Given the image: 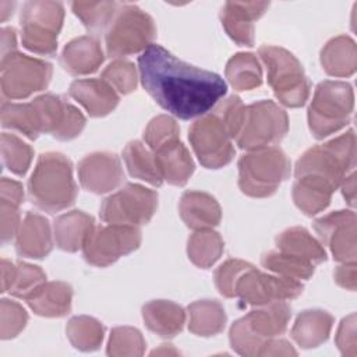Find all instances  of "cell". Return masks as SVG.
<instances>
[{"mask_svg":"<svg viewBox=\"0 0 357 357\" xmlns=\"http://www.w3.org/2000/svg\"><path fill=\"white\" fill-rule=\"evenodd\" d=\"M138 68L145 91L181 120L209 113L227 91L220 75L190 66L155 43L141 53Z\"/></svg>","mask_w":357,"mask_h":357,"instance_id":"6da1fadb","label":"cell"},{"mask_svg":"<svg viewBox=\"0 0 357 357\" xmlns=\"http://www.w3.org/2000/svg\"><path fill=\"white\" fill-rule=\"evenodd\" d=\"M244 107L241 99L233 95L191 124L188 139L204 167L219 169L233 160L236 151L231 139L240 131Z\"/></svg>","mask_w":357,"mask_h":357,"instance_id":"7a4b0ae2","label":"cell"},{"mask_svg":"<svg viewBox=\"0 0 357 357\" xmlns=\"http://www.w3.org/2000/svg\"><path fill=\"white\" fill-rule=\"evenodd\" d=\"M77 192L71 160L59 152L42 153L28 181L32 205L47 213H56L71 206Z\"/></svg>","mask_w":357,"mask_h":357,"instance_id":"3957f363","label":"cell"},{"mask_svg":"<svg viewBox=\"0 0 357 357\" xmlns=\"http://www.w3.org/2000/svg\"><path fill=\"white\" fill-rule=\"evenodd\" d=\"M290 317L291 307L286 301L250 311L230 328L229 339L233 350L241 356H259L272 339L286 331Z\"/></svg>","mask_w":357,"mask_h":357,"instance_id":"277c9868","label":"cell"},{"mask_svg":"<svg viewBox=\"0 0 357 357\" xmlns=\"http://www.w3.org/2000/svg\"><path fill=\"white\" fill-rule=\"evenodd\" d=\"M356 166V137L349 130L344 134L305 151L296 163L297 177L311 176L329 183L335 190Z\"/></svg>","mask_w":357,"mask_h":357,"instance_id":"5b68a950","label":"cell"},{"mask_svg":"<svg viewBox=\"0 0 357 357\" xmlns=\"http://www.w3.org/2000/svg\"><path fill=\"white\" fill-rule=\"evenodd\" d=\"M354 93L349 82L322 81L315 88L308 107V126L317 139H322L350 123Z\"/></svg>","mask_w":357,"mask_h":357,"instance_id":"8992f818","label":"cell"},{"mask_svg":"<svg viewBox=\"0 0 357 357\" xmlns=\"http://www.w3.org/2000/svg\"><path fill=\"white\" fill-rule=\"evenodd\" d=\"M290 176V160L280 148L250 151L238 160V187L254 198L272 195Z\"/></svg>","mask_w":357,"mask_h":357,"instance_id":"52a82bcc","label":"cell"},{"mask_svg":"<svg viewBox=\"0 0 357 357\" xmlns=\"http://www.w3.org/2000/svg\"><path fill=\"white\" fill-rule=\"evenodd\" d=\"M258 54L266 66L268 84L278 100L287 107L303 106L310 95L311 84L301 63L286 49L264 45Z\"/></svg>","mask_w":357,"mask_h":357,"instance_id":"ba28073f","label":"cell"},{"mask_svg":"<svg viewBox=\"0 0 357 357\" xmlns=\"http://www.w3.org/2000/svg\"><path fill=\"white\" fill-rule=\"evenodd\" d=\"M156 36V26L151 15L134 4H119L117 13L105 35L109 57H126L145 50Z\"/></svg>","mask_w":357,"mask_h":357,"instance_id":"9c48e42d","label":"cell"},{"mask_svg":"<svg viewBox=\"0 0 357 357\" xmlns=\"http://www.w3.org/2000/svg\"><path fill=\"white\" fill-rule=\"evenodd\" d=\"M63 20L64 6L60 1H26L20 18L24 47L36 54H54Z\"/></svg>","mask_w":357,"mask_h":357,"instance_id":"30bf717a","label":"cell"},{"mask_svg":"<svg viewBox=\"0 0 357 357\" xmlns=\"http://www.w3.org/2000/svg\"><path fill=\"white\" fill-rule=\"evenodd\" d=\"M287 130L286 112L272 100H259L244 107L236 144L245 151L271 148L284 138Z\"/></svg>","mask_w":357,"mask_h":357,"instance_id":"8fae6325","label":"cell"},{"mask_svg":"<svg viewBox=\"0 0 357 357\" xmlns=\"http://www.w3.org/2000/svg\"><path fill=\"white\" fill-rule=\"evenodd\" d=\"M1 93L6 99H25L46 89L53 74L50 63L13 52L1 57Z\"/></svg>","mask_w":357,"mask_h":357,"instance_id":"7c38bea8","label":"cell"},{"mask_svg":"<svg viewBox=\"0 0 357 357\" xmlns=\"http://www.w3.org/2000/svg\"><path fill=\"white\" fill-rule=\"evenodd\" d=\"M158 208V194L139 184L127 183L103 199L100 219L107 225L141 226L148 223Z\"/></svg>","mask_w":357,"mask_h":357,"instance_id":"4fadbf2b","label":"cell"},{"mask_svg":"<svg viewBox=\"0 0 357 357\" xmlns=\"http://www.w3.org/2000/svg\"><path fill=\"white\" fill-rule=\"evenodd\" d=\"M141 240V230L135 226H95L82 245V255L93 266H109L119 258L135 251Z\"/></svg>","mask_w":357,"mask_h":357,"instance_id":"5bb4252c","label":"cell"},{"mask_svg":"<svg viewBox=\"0 0 357 357\" xmlns=\"http://www.w3.org/2000/svg\"><path fill=\"white\" fill-rule=\"evenodd\" d=\"M301 282L284 276L259 272L255 266L247 269L236 284V297L243 303L264 307L278 301L293 300L303 293Z\"/></svg>","mask_w":357,"mask_h":357,"instance_id":"9a60e30c","label":"cell"},{"mask_svg":"<svg viewBox=\"0 0 357 357\" xmlns=\"http://www.w3.org/2000/svg\"><path fill=\"white\" fill-rule=\"evenodd\" d=\"M32 102L39 114L42 132L50 134L60 141H70L84 130V114L63 96L43 93Z\"/></svg>","mask_w":357,"mask_h":357,"instance_id":"2e32d148","label":"cell"},{"mask_svg":"<svg viewBox=\"0 0 357 357\" xmlns=\"http://www.w3.org/2000/svg\"><path fill=\"white\" fill-rule=\"evenodd\" d=\"M314 230L336 261L356 262V213L353 211L331 212L314 222Z\"/></svg>","mask_w":357,"mask_h":357,"instance_id":"e0dca14e","label":"cell"},{"mask_svg":"<svg viewBox=\"0 0 357 357\" xmlns=\"http://www.w3.org/2000/svg\"><path fill=\"white\" fill-rule=\"evenodd\" d=\"M78 178L86 191L105 194L124 181V172L119 156L110 152H95L79 160Z\"/></svg>","mask_w":357,"mask_h":357,"instance_id":"ac0fdd59","label":"cell"},{"mask_svg":"<svg viewBox=\"0 0 357 357\" xmlns=\"http://www.w3.org/2000/svg\"><path fill=\"white\" fill-rule=\"evenodd\" d=\"M268 1H227L220 11L226 33L240 46L254 45V22L264 15Z\"/></svg>","mask_w":357,"mask_h":357,"instance_id":"d6986e66","label":"cell"},{"mask_svg":"<svg viewBox=\"0 0 357 357\" xmlns=\"http://www.w3.org/2000/svg\"><path fill=\"white\" fill-rule=\"evenodd\" d=\"M68 93L82 105L92 117H103L113 112L119 105V95L102 78L75 79L70 85Z\"/></svg>","mask_w":357,"mask_h":357,"instance_id":"ffe728a7","label":"cell"},{"mask_svg":"<svg viewBox=\"0 0 357 357\" xmlns=\"http://www.w3.org/2000/svg\"><path fill=\"white\" fill-rule=\"evenodd\" d=\"M52 248L53 241L47 219L39 213L28 212L17 233V254L25 258L40 259L47 257Z\"/></svg>","mask_w":357,"mask_h":357,"instance_id":"44dd1931","label":"cell"},{"mask_svg":"<svg viewBox=\"0 0 357 357\" xmlns=\"http://www.w3.org/2000/svg\"><path fill=\"white\" fill-rule=\"evenodd\" d=\"M105 56L99 40L92 35L73 39L66 45L60 56L63 68L71 75H88L103 63Z\"/></svg>","mask_w":357,"mask_h":357,"instance_id":"7402d4cb","label":"cell"},{"mask_svg":"<svg viewBox=\"0 0 357 357\" xmlns=\"http://www.w3.org/2000/svg\"><path fill=\"white\" fill-rule=\"evenodd\" d=\"M153 155L163 180L178 187L188 181L194 172V162L188 149L178 138L163 144L153 151Z\"/></svg>","mask_w":357,"mask_h":357,"instance_id":"603a6c76","label":"cell"},{"mask_svg":"<svg viewBox=\"0 0 357 357\" xmlns=\"http://www.w3.org/2000/svg\"><path fill=\"white\" fill-rule=\"evenodd\" d=\"M180 216L192 230L212 229L219 225L222 211L218 201L202 191H185L180 199Z\"/></svg>","mask_w":357,"mask_h":357,"instance_id":"cb8c5ba5","label":"cell"},{"mask_svg":"<svg viewBox=\"0 0 357 357\" xmlns=\"http://www.w3.org/2000/svg\"><path fill=\"white\" fill-rule=\"evenodd\" d=\"M73 289L66 282H45L25 301L40 317L60 318L71 310Z\"/></svg>","mask_w":357,"mask_h":357,"instance_id":"d4e9b609","label":"cell"},{"mask_svg":"<svg viewBox=\"0 0 357 357\" xmlns=\"http://www.w3.org/2000/svg\"><path fill=\"white\" fill-rule=\"evenodd\" d=\"M95 229L92 216L82 211H71L54 219L53 233L56 244L60 250L75 252L82 248L91 231Z\"/></svg>","mask_w":357,"mask_h":357,"instance_id":"484cf974","label":"cell"},{"mask_svg":"<svg viewBox=\"0 0 357 357\" xmlns=\"http://www.w3.org/2000/svg\"><path fill=\"white\" fill-rule=\"evenodd\" d=\"M145 325L162 337H173L181 332L185 322L183 307L167 300H153L142 307Z\"/></svg>","mask_w":357,"mask_h":357,"instance_id":"4316f807","label":"cell"},{"mask_svg":"<svg viewBox=\"0 0 357 357\" xmlns=\"http://www.w3.org/2000/svg\"><path fill=\"white\" fill-rule=\"evenodd\" d=\"M278 251L287 254L296 259L319 265L326 261V251L322 244L315 240L304 227H290L276 237Z\"/></svg>","mask_w":357,"mask_h":357,"instance_id":"83f0119b","label":"cell"},{"mask_svg":"<svg viewBox=\"0 0 357 357\" xmlns=\"http://www.w3.org/2000/svg\"><path fill=\"white\" fill-rule=\"evenodd\" d=\"M333 325V317L324 310H305L298 314L291 337L303 349H312L328 340Z\"/></svg>","mask_w":357,"mask_h":357,"instance_id":"f1b7e54d","label":"cell"},{"mask_svg":"<svg viewBox=\"0 0 357 357\" xmlns=\"http://www.w3.org/2000/svg\"><path fill=\"white\" fill-rule=\"evenodd\" d=\"M321 64L329 75H353L357 67L356 42L346 35H339L331 39L321 50Z\"/></svg>","mask_w":357,"mask_h":357,"instance_id":"f546056e","label":"cell"},{"mask_svg":"<svg viewBox=\"0 0 357 357\" xmlns=\"http://www.w3.org/2000/svg\"><path fill=\"white\" fill-rule=\"evenodd\" d=\"M333 191L335 188L325 180L303 176L293 184V201L301 212L312 216L329 205Z\"/></svg>","mask_w":357,"mask_h":357,"instance_id":"4dcf8cb0","label":"cell"},{"mask_svg":"<svg viewBox=\"0 0 357 357\" xmlns=\"http://www.w3.org/2000/svg\"><path fill=\"white\" fill-rule=\"evenodd\" d=\"M226 312L216 300H198L188 305V329L198 336L220 333L226 325Z\"/></svg>","mask_w":357,"mask_h":357,"instance_id":"1f68e13d","label":"cell"},{"mask_svg":"<svg viewBox=\"0 0 357 357\" xmlns=\"http://www.w3.org/2000/svg\"><path fill=\"white\" fill-rule=\"evenodd\" d=\"M1 126L15 130L29 139H36L42 132L38 110L32 102L11 103L1 102Z\"/></svg>","mask_w":357,"mask_h":357,"instance_id":"d6a6232c","label":"cell"},{"mask_svg":"<svg viewBox=\"0 0 357 357\" xmlns=\"http://www.w3.org/2000/svg\"><path fill=\"white\" fill-rule=\"evenodd\" d=\"M123 159L130 174L155 187L162 185L163 178L159 173L155 155L139 141H131L123 151Z\"/></svg>","mask_w":357,"mask_h":357,"instance_id":"836d02e7","label":"cell"},{"mask_svg":"<svg viewBox=\"0 0 357 357\" xmlns=\"http://www.w3.org/2000/svg\"><path fill=\"white\" fill-rule=\"evenodd\" d=\"M226 78L236 91H250L262 84V70L252 53H237L226 66Z\"/></svg>","mask_w":357,"mask_h":357,"instance_id":"e575fe53","label":"cell"},{"mask_svg":"<svg viewBox=\"0 0 357 357\" xmlns=\"http://www.w3.org/2000/svg\"><path fill=\"white\" fill-rule=\"evenodd\" d=\"M223 240L212 229L195 230L187 244V254L191 262L198 268L212 266L223 252Z\"/></svg>","mask_w":357,"mask_h":357,"instance_id":"d590c367","label":"cell"},{"mask_svg":"<svg viewBox=\"0 0 357 357\" xmlns=\"http://www.w3.org/2000/svg\"><path fill=\"white\" fill-rule=\"evenodd\" d=\"M66 333L75 349L82 351H92L102 344L105 328L98 319L86 315H79L73 317L68 321Z\"/></svg>","mask_w":357,"mask_h":357,"instance_id":"8d00e7d4","label":"cell"},{"mask_svg":"<svg viewBox=\"0 0 357 357\" xmlns=\"http://www.w3.org/2000/svg\"><path fill=\"white\" fill-rule=\"evenodd\" d=\"M119 4L116 1H74L71 3V8L86 29L92 33H99L107 29L117 13Z\"/></svg>","mask_w":357,"mask_h":357,"instance_id":"74e56055","label":"cell"},{"mask_svg":"<svg viewBox=\"0 0 357 357\" xmlns=\"http://www.w3.org/2000/svg\"><path fill=\"white\" fill-rule=\"evenodd\" d=\"M261 264L268 271L275 272L279 276L296 279V280H305L314 275L315 266L312 264L296 259L287 254L280 251H269L262 255Z\"/></svg>","mask_w":357,"mask_h":357,"instance_id":"f35d334b","label":"cell"},{"mask_svg":"<svg viewBox=\"0 0 357 357\" xmlns=\"http://www.w3.org/2000/svg\"><path fill=\"white\" fill-rule=\"evenodd\" d=\"M33 149L14 134H1V158L6 167L17 176H24L32 162Z\"/></svg>","mask_w":357,"mask_h":357,"instance_id":"ab89813d","label":"cell"},{"mask_svg":"<svg viewBox=\"0 0 357 357\" xmlns=\"http://www.w3.org/2000/svg\"><path fill=\"white\" fill-rule=\"evenodd\" d=\"M144 350L145 340L138 329L119 326L112 331L107 344L109 356H142Z\"/></svg>","mask_w":357,"mask_h":357,"instance_id":"60d3db41","label":"cell"},{"mask_svg":"<svg viewBox=\"0 0 357 357\" xmlns=\"http://www.w3.org/2000/svg\"><path fill=\"white\" fill-rule=\"evenodd\" d=\"M15 265H17L15 278L8 293L14 297L25 300L40 284L46 282V273L39 266H35L26 262L20 261Z\"/></svg>","mask_w":357,"mask_h":357,"instance_id":"b9f144b4","label":"cell"},{"mask_svg":"<svg viewBox=\"0 0 357 357\" xmlns=\"http://www.w3.org/2000/svg\"><path fill=\"white\" fill-rule=\"evenodd\" d=\"M102 79H105L119 93L127 95L137 88L135 66L131 61L116 60L103 70Z\"/></svg>","mask_w":357,"mask_h":357,"instance_id":"7bdbcfd3","label":"cell"},{"mask_svg":"<svg viewBox=\"0 0 357 357\" xmlns=\"http://www.w3.org/2000/svg\"><path fill=\"white\" fill-rule=\"evenodd\" d=\"M178 134L180 128L174 119L166 114H160L149 121L144 131V139L152 151H156L163 144L172 139H177Z\"/></svg>","mask_w":357,"mask_h":357,"instance_id":"ee69618b","label":"cell"},{"mask_svg":"<svg viewBox=\"0 0 357 357\" xmlns=\"http://www.w3.org/2000/svg\"><path fill=\"white\" fill-rule=\"evenodd\" d=\"M28 314L15 301L3 298L0 303V336L3 340L15 337L26 325Z\"/></svg>","mask_w":357,"mask_h":357,"instance_id":"f6af8a7d","label":"cell"},{"mask_svg":"<svg viewBox=\"0 0 357 357\" xmlns=\"http://www.w3.org/2000/svg\"><path fill=\"white\" fill-rule=\"evenodd\" d=\"M250 262L241 259H227L215 272V284L219 293L227 298L236 297V284L240 276L250 269Z\"/></svg>","mask_w":357,"mask_h":357,"instance_id":"bcb514c9","label":"cell"},{"mask_svg":"<svg viewBox=\"0 0 357 357\" xmlns=\"http://www.w3.org/2000/svg\"><path fill=\"white\" fill-rule=\"evenodd\" d=\"M336 346L343 356H357V339H356V314H350L343 318L336 332Z\"/></svg>","mask_w":357,"mask_h":357,"instance_id":"7dc6e473","label":"cell"},{"mask_svg":"<svg viewBox=\"0 0 357 357\" xmlns=\"http://www.w3.org/2000/svg\"><path fill=\"white\" fill-rule=\"evenodd\" d=\"M20 206L1 199L0 201V215H1V241L7 243L11 238L17 237L20 230Z\"/></svg>","mask_w":357,"mask_h":357,"instance_id":"c3c4849f","label":"cell"},{"mask_svg":"<svg viewBox=\"0 0 357 357\" xmlns=\"http://www.w3.org/2000/svg\"><path fill=\"white\" fill-rule=\"evenodd\" d=\"M335 282L347 290H356V262H343L335 269Z\"/></svg>","mask_w":357,"mask_h":357,"instance_id":"681fc988","label":"cell"},{"mask_svg":"<svg viewBox=\"0 0 357 357\" xmlns=\"http://www.w3.org/2000/svg\"><path fill=\"white\" fill-rule=\"evenodd\" d=\"M0 192H1V199L10 201L18 206L24 202L22 185L18 181L3 177L0 183Z\"/></svg>","mask_w":357,"mask_h":357,"instance_id":"f907efd6","label":"cell"},{"mask_svg":"<svg viewBox=\"0 0 357 357\" xmlns=\"http://www.w3.org/2000/svg\"><path fill=\"white\" fill-rule=\"evenodd\" d=\"M296 356L297 351L293 349V346L283 339H272L259 353V356Z\"/></svg>","mask_w":357,"mask_h":357,"instance_id":"816d5d0a","label":"cell"},{"mask_svg":"<svg viewBox=\"0 0 357 357\" xmlns=\"http://www.w3.org/2000/svg\"><path fill=\"white\" fill-rule=\"evenodd\" d=\"M339 187H342V192H343V197L347 201V204L350 206H354V204H356L354 202L356 201V173H354V170L350 172V174H347L343 178V181L340 183Z\"/></svg>","mask_w":357,"mask_h":357,"instance_id":"f5cc1de1","label":"cell"},{"mask_svg":"<svg viewBox=\"0 0 357 357\" xmlns=\"http://www.w3.org/2000/svg\"><path fill=\"white\" fill-rule=\"evenodd\" d=\"M15 271H17V265H14L7 259H1V291L3 293L10 290L15 278Z\"/></svg>","mask_w":357,"mask_h":357,"instance_id":"db71d44e","label":"cell"},{"mask_svg":"<svg viewBox=\"0 0 357 357\" xmlns=\"http://www.w3.org/2000/svg\"><path fill=\"white\" fill-rule=\"evenodd\" d=\"M17 52V39L14 28H3L1 29V57Z\"/></svg>","mask_w":357,"mask_h":357,"instance_id":"11a10c76","label":"cell"},{"mask_svg":"<svg viewBox=\"0 0 357 357\" xmlns=\"http://www.w3.org/2000/svg\"><path fill=\"white\" fill-rule=\"evenodd\" d=\"M152 354H178V351L174 350L172 344H162L160 349L153 350Z\"/></svg>","mask_w":357,"mask_h":357,"instance_id":"9f6ffc18","label":"cell"}]
</instances>
